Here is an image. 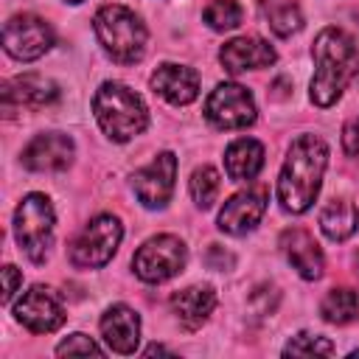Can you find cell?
<instances>
[{"label": "cell", "mask_w": 359, "mask_h": 359, "mask_svg": "<svg viewBox=\"0 0 359 359\" xmlns=\"http://www.w3.org/2000/svg\"><path fill=\"white\" fill-rule=\"evenodd\" d=\"M188 188H191V199H194V205H196V208H202V210H208V208L216 202L219 188H222L219 171H216V168H210V165L196 168V171L191 174Z\"/></svg>", "instance_id": "obj_24"}, {"label": "cell", "mask_w": 359, "mask_h": 359, "mask_svg": "<svg viewBox=\"0 0 359 359\" xmlns=\"http://www.w3.org/2000/svg\"><path fill=\"white\" fill-rule=\"evenodd\" d=\"M93 112L101 132L115 143H126L149 126V109L143 98L121 81H104L95 90Z\"/></svg>", "instance_id": "obj_3"}, {"label": "cell", "mask_w": 359, "mask_h": 359, "mask_svg": "<svg viewBox=\"0 0 359 359\" xmlns=\"http://www.w3.org/2000/svg\"><path fill=\"white\" fill-rule=\"evenodd\" d=\"M356 48H359V42H356ZM356 76H359V70H356Z\"/></svg>", "instance_id": "obj_34"}, {"label": "cell", "mask_w": 359, "mask_h": 359, "mask_svg": "<svg viewBox=\"0 0 359 359\" xmlns=\"http://www.w3.org/2000/svg\"><path fill=\"white\" fill-rule=\"evenodd\" d=\"M14 317L34 334H50L65 323V306L50 286H31L14 303Z\"/></svg>", "instance_id": "obj_11"}, {"label": "cell", "mask_w": 359, "mask_h": 359, "mask_svg": "<svg viewBox=\"0 0 359 359\" xmlns=\"http://www.w3.org/2000/svg\"><path fill=\"white\" fill-rule=\"evenodd\" d=\"M93 31L104 53L121 65H135L146 53V25L132 8L121 3H109L98 8L93 17Z\"/></svg>", "instance_id": "obj_4"}, {"label": "cell", "mask_w": 359, "mask_h": 359, "mask_svg": "<svg viewBox=\"0 0 359 359\" xmlns=\"http://www.w3.org/2000/svg\"><path fill=\"white\" fill-rule=\"evenodd\" d=\"M121 238H123V227H121L118 216L101 213V216L90 219L84 224V230L73 238V244H70V261L76 266H81V269L104 266L115 255Z\"/></svg>", "instance_id": "obj_6"}, {"label": "cell", "mask_w": 359, "mask_h": 359, "mask_svg": "<svg viewBox=\"0 0 359 359\" xmlns=\"http://www.w3.org/2000/svg\"><path fill=\"white\" fill-rule=\"evenodd\" d=\"M325 165H328V146L320 135L294 137L278 177L280 208L289 213H306L320 194Z\"/></svg>", "instance_id": "obj_1"}, {"label": "cell", "mask_w": 359, "mask_h": 359, "mask_svg": "<svg viewBox=\"0 0 359 359\" xmlns=\"http://www.w3.org/2000/svg\"><path fill=\"white\" fill-rule=\"evenodd\" d=\"M59 98V84L39 73L14 76L3 84V109L11 115L14 109H42Z\"/></svg>", "instance_id": "obj_12"}, {"label": "cell", "mask_w": 359, "mask_h": 359, "mask_svg": "<svg viewBox=\"0 0 359 359\" xmlns=\"http://www.w3.org/2000/svg\"><path fill=\"white\" fill-rule=\"evenodd\" d=\"M188 261V247L182 244V238L177 236H151L149 241L140 244V250L132 258L135 275L146 283H163L168 278H174L177 272H182Z\"/></svg>", "instance_id": "obj_7"}, {"label": "cell", "mask_w": 359, "mask_h": 359, "mask_svg": "<svg viewBox=\"0 0 359 359\" xmlns=\"http://www.w3.org/2000/svg\"><path fill=\"white\" fill-rule=\"evenodd\" d=\"M101 337L115 353H135L140 342V317L135 309L115 303L101 317Z\"/></svg>", "instance_id": "obj_18"}, {"label": "cell", "mask_w": 359, "mask_h": 359, "mask_svg": "<svg viewBox=\"0 0 359 359\" xmlns=\"http://www.w3.org/2000/svg\"><path fill=\"white\" fill-rule=\"evenodd\" d=\"M213 306H216V292L210 286H188L171 294V311L188 331H196L210 317Z\"/></svg>", "instance_id": "obj_19"}, {"label": "cell", "mask_w": 359, "mask_h": 359, "mask_svg": "<svg viewBox=\"0 0 359 359\" xmlns=\"http://www.w3.org/2000/svg\"><path fill=\"white\" fill-rule=\"evenodd\" d=\"M264 210H266V188L255 185V188L238 191L219 210V230L222 233H230V236L250 233L261 222Z\"/></svg>", "instance_id": "obj_14"}, {"label": "cell", "mask_w": 359, "mask_h": 359, "mask_svg": "<svg viewBox=\"0 0 359 359\" xmlns=\"http://www.w3.org/2000/svg\"><path fill=\"white\" fill-rule=\"evenodd\" d=\"M241 6L236 0H210L202 11V20L213 28V31H233L241 25Z\"/></svg>", "instance_id": "obj_25"}, {"label": "cell", "mask_w": 359, "mask_h": 359, "mask_svg": "<svg viewBox=\"0 0 359 359\" xmlns=\"http://www.w3.org/2000/svg\"><path fill=\"white\" fill-rule=\"evenodd\" d=\"M264 165V146L252 137H238L224 149V171L236 182L252 180Z\"/></svg>", "instance_id": "obj_20"}, {"label": "cell", "mask_w": 359, "mask_h": 359, "mask_svg": "<svg viewBox=\"0 0 359 359\" xmlns=\"http://www.w3.org/2000/svg\"><path fill=\"white\" fill-rule=\"evenodd\" d=\"M151 87L157 95H163L168 104L174 107H185L191 104L196 95H199V76L194 67H185V65H160L154 73H151Z\"/></svg>", "instance_id": "obj_17"}, {"label": "cell", "mask_w": 359, "mask_h": 359, "mask_svg": "<svg viewBox=\"0 0 359 359\" xmlns=\"http://www.w3.org/2000/svg\"><path fill=\"white\" fill-rule=\"evenodd\" d=\"M154 353H168V351H165L163 345H149V348H146V356H154Z\"/></svg>", "instance_id": "obj_31"}, {"label": "cell", "mask_w": 359, "mask_h": 359, "mask_svg": "<svg viewBox=\"0 0 359 359\" xmlns=\"http://www.w3.org/2000/svg\"><path fill=\"white\" fill-rule=\"evenodd\" d=\"M3 48L17 62H34L53 48V28L36 14H14L3 25Z\"/></svg>", "instance_id": "obj_9"}, {"label": "cell", "mask_w": 359, "mask_h": 359, "mask_svg": "<svg viewBox=\"0 0 359 359\" xmlns=\"http://www.w3.org/2000/svg\"><path fill=\"white\" fill-rule=\"evenodd\" d=\"M359 227V210L353 202L348 199H331L323 210H320V230L331 238V241H345L356 233Z\"/></svg>", "instance_id": "obj_21"}, {"label": "cell", "mask_w": 359, "mask_h": 359, "mask_svg": "<svg viewBox=\"0 0 359 359\" xmlns=\"http://www.w3.org/2000/svg\"><path fill=\"white\" fill-rule=\"evenodd\" d=\"M177 180V157L171 151H160L149 165L132 174V191L143 208H165L174 194Z\"/></svg>", "instance_id": "obj_10"}, {"label": "cell", "mask_w": 359, "mask_h": 359, "mask_svg": "<svg viewBox=\"0 0 359 359\" xmlns=\"http://www.w3.org/2000/svg\"><path fill=\"white\" fill-rule=\"evenodd\" d=\"M65 3H81V0H65Z\"/></svg>", "instance_id": "obj_33"}, {"label": "cell", "mask_w": 359, "mask_h": 359, "mask_svg": "<svg viewBox=\"0 0 359 359\" xmlns=\"http://www.w3.org/2000/svg\"><path fill=\"white\" fill-rule=\"evenodd\" d=\"M331 353H334V345L317 334H297L283 348V356H331Z\"/></svg>", "instance_id": "obj_26"}, {"label": "cell", "mask_w": 359, "mask_h": 359, "mask_svg": "<svg viewBox=\"0 0 359 359\" xmlns=\"http://www.w3.org/2000/svg\"><path fill=\"white\" fill-rule=\"evenodd\" d=\"M53 205L45 194H28L20 199L14 210V236L20 250L34 264H42L48 258V250L53 244Z\"/></svg>", "instance_id": "obj_5"}, {"label": "cell", "mask_w": 359, "mask_h": 359, "mask_svg": "<svg viewBox=\"0 0 359 359\" xmlns=\"http://www.w3.org/2000/svg\"><path fill=\"white\" fill-rule=\"evenodd\" d=\"M205 264L210 266V269H230L233 264H236V258L224 250V247H219V244H210V250H208V255H205Z\"/></svg>", "instance_id": "obj_30"}, {"label": "cell", "mask_w": 359, "mask_h": 359, "mask_svg": "<svg viewBox=\"0 0 359 359\" xmlns=\"http://www.w3.org/2000/svg\"><path fill=\"white\" fill-rule=\"evenodd\" d=\"M353 261H356V275H359V252H356V258H353Z\"/></svg>", "instance_id": "obj_32"}, {"label": "cell", "mask_w": 359, "mask_h": 359, "mask_svg": "<svg viewBox=\"0 0 359 359\" xmlns=\"http://www.w3.org/2000/svg\"><path fill=\"white\" fill-rule=\"evenodd\" d=\"M311 56H314V76H311L309 95L317 107H334L342 90L348 87V81L359 70L356 39L348 31L328 25L317 34L311 45Z\"/></svg>", "instance_id": "obj_2"}, {"label": "cell", "mask_w": 359, "mask_h": 359, "mask_svg": "<svg viewBox=\"0 0 359 359\" xmlns=\"http://www.w3.org/2000/svg\"><path fill=\"white\" fill-rule=\"evenodd\" d=\"M275 59H278L275 48L261 36H236V39L224 42L219 50V62L224 65L227 73L269 67V65H275Z\"/></svg>", "instance_id": "obj_16"}, {"label": "cell", "mask_w": 359, "mask_h": 359, "mask_svg": "<svg viewBox=\"0 0 359 359\" xmlns=\"http://www.w3.org/2000/svg\"><path fill=\"white\" fill-rule=\"evenodd\" d=\"M320 314L325 323H334V325H348L359 317V294L348 286H337L331 289L323 303H320Z\"/></svg>", "instance_id": "obj_23"}, {"label": "cell", "mask_w": 359, "mask_h": 359, "mask_svg": "<svg viewBox=\"0 0 359 359\" xmlns=\"http://www.w3.org/2000/svg\"><path fill=\"white\" fill-rule=\"evenodd\" d=\"M205 118L216 129H244V126L255 123V118H258L255 98L247 87H241L236 81H224L208 95Z\"/></svg>", "instance_id": "obj_8"}, {"label": "cell", "mask_w": 359, "mask_h": 359, "mask_svg": "<svg viewBox=\"0 0 359 359\" xmlns=\"http://www.w3.org/2000/svg\"><path fill=\"white\" fill-rule=\"evenodd\" d=\"M280 250L286 255V261L297 269L300 278L306 280H317L323 278V269H325V258H323V250L320 244L314 241V236L303 227H289L280 233Z\"/></svg>", "instance_id": "obj_15"}, {"label": "cell", "mask_w": 359, "mask_h": 359, "mask_svg": "<svg viewBox=\"0 0 359 359\" xmlns=\"http://www.w3.org/2000/svg\"><path fill=\"white\" fill-rule=\"evenodd\" d=\"M342 149H345L348 157L359 160V118H351L342 126Z\"/></svg>", "instance_id": "obj_28"}, {"label": "cell", "mask_w": 359, "mask_h": 359, "mask_svg": "<svg viewBox=\"0 0 359 359\" xmlns=\"http://www.w3.org/2000/svg\"><path fill=\"white\" fill-rule=\"evenodd\" d=\"M258 11L278 36H292L303 28V11L297 0H258Z\"/></svg>", "instance_id": "obj_22"}, {"label": "cell", "mask_w": 359, "mask_h": 359, "mask_svg": "<svg viewBox=\"0 0 359 359\" xmlns=\"http://www.w3.org/2000/svg\"><path fill=\"white\" fill-rule=\"evenodd\" d=\"M20 283H22V272L17 269V266H3V303L8 306L11 303V297L17 294V289H20Z\"/></svg>", "instance_id": "obj_29"}, {"label": "cell", "mask_w": 359, "mask_h": 359, "mask_svg": "<svg viewBox=\"0 0 359 359\" xmlns=\"http://www.w3.org/2000/svg\"><path fill=\"white\" fill-rule=\"evenodd\" d=\"M56 353L59 356H73V353H84V356H90V353H104L101 351V345H95L87 334H70L67 339H62L59 345H56Z\"/></svg>", "instance_id": "obj_27"}, {"label": "cell", "mask_w": 359, "mask_h": 359, "mask_svg": "<svg viewBox=\"0 0 359 359\" xmlns=\"http://www.w3.org/2000/svg\"><path fill=\"white\" fill-rule=\"evenodd\" d=\"M73 151H76V146L65 132H42L22 149L20 160L28 171L48 174V171L67 168L73 163Z\"/></svg>", "instance_id": "obj_13"}]
</instances>
